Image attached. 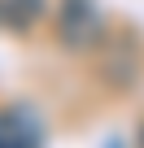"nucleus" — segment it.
Instances as JSON below:
<instances>
[{"label": "nucleus", "mask_w": 144, "mask_h": 148, "mask_svg": "<svg viewBox=\"0 0 144 148\" xmlns=\"http://www.w3.org/2000/svg\"><path fill=\"white\" fill-rule=\"evenodd\" d=\"M57 39L65 48H92L101 39V9H96V0H61L57 5Z\"/></svg>", "instance_id": "1"}, {"label": "nucleus", "mask_w": 144, "mask_h": 148, "mask_svg": "<svg viewBox=\"0 0 144 148\" xmlns=\"http://www.w3.org/2000/svg\"><path fill=\"white\" fill-rule=\"evenodd\" d=\"M0 148H39V126L22 109H0Z\"/></svg>", "instance_id": "2"}, {"label": "nucleus", "mask_w": 144, "mask_h": 148, "mask_svg": "<svg viewBox=\"0 0 144 148\" xmlns=\"http://www.w3.org/2000/svg\"><path fill=\"white\" fill-rule=\"evenodd\" d=\"M48 9V0H0V31L26 35Z\"/></svg>", "instance_id": "3"}, {"label": "nucleus", "mask_w": 144, "mask_h": 148, "mask_svg": "<svg viewBox=\"0 0 144 148\" xmlns=\"http://www.w3.org/2000/svg\"><path fill=\"white\" fill-rule=\"evenodd\" d=\"M140 144H144V131H140Z\"/></svg>", "instance_id": "4"}]
</instances>
